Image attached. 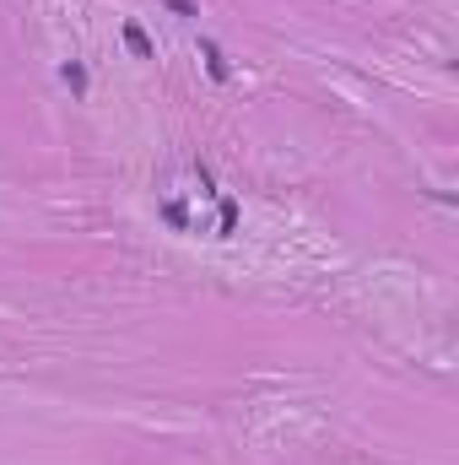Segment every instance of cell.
Listing matches in <instances>:
<instances>
[{"mask_svg": "<svg viewBox=\"0 0 459 465\" xmlns=\"http://www.w3.org/2000/svg\"><path fill=\"white\" fill-rule=\"evenodd\" d=\"M124 49H130L135 60H157V44H151V33H146L141 22H124Z\"/></svg>", "mask_w": 459, "mask_h": 465, "instance_id": "6da1fadb", "label": "cell"}, {"mask_svg": "<svg viewBox=\"0 0 459 465\" xmlns=\"http://www.w3.org/2000/svg\"><path fill=\"white\" fill-rule=\"evenodd\" d=\"M200 60H206V71H211V82H228L232 65L228 54H222V44H211V38H200Z\"/></svg>", "mask_w": 459, "mask_h": 465, "instance_id": "7a4b0ae2", "label": "cell"}, {"mask_svg": "<svg viewBox=\"0 0 459 465\" xmlns=\"http://www.w3.org/2000/svg\"><path fill=\"white\" fill-rule=\"evenodd\" d=\"M60 82H65L76 98H87V87H93V76H87V65H82V60H65V65H60Z\"/></svg>", "mask_w": 459, "mask_h": 465, "instance_id": "3957f363", "label": "cell"}, {"mask_svg": "<svg viewBox=\"0 0 459 465\" xmlns=\"http://www.w3.org/2000/svg\"><path fill=\"white\" fill-rule=\"evenodd\" d=\"M232 228H238V201L222 195V232H217V238H232Z\"/></svg>", "mask_w": 459, "mask_h": 465, "instance_id": "277c9868", "label": "cell"}, {"mask_svg": "<svg viewBox=\"0 0 459 465\" xmlns=\"http://www.w3.org/2000/svg\"><path fill=\"white\" fill-rule=\"evenodd\" d=\"M157 5H168V11H173V16H184V22H190V16H200V5H195V0H157Z\"/></svg>", "mask_w": 459, "mask_h": 465, "instance_id": "5b68a950", "label": "cell"}, {"mask_svg": "<svg viewBox=\"0 0 459 465\" xmlns=\"http://www.w3.org/2000/svg\"><path fill=\"white\" fill-rule=\"evenodd\" d=\"M162 217H168V223H173V228H184V223H190V217H184V206H179V201H173V206H162Z\"/></svg>", "mask_w": 459, "mask_h": 465, "instance_id": "8992f818", "label": "cell"}]
</instances>
